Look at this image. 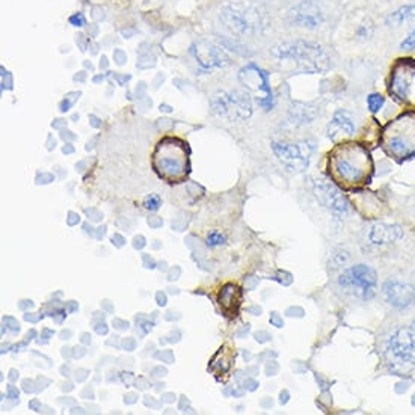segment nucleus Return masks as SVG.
<instances>
[{
	"label": "nucleus",
	"mask_w": 415,
	"mask_h": 415,
	"mask_svg": "<svg viewBox=\"0 0 415 415\" xmlns=\"http://www.w3.org/2000/svg\"><path fill=\"white\" fill-rule=\"evenodd\" d=\"M384 103L385 100L381 94H370L369 97H367V106H369L372 112H379L382 106H384Z\"/></svg>",
	"instance_id": "nucleus-20"
},
{
	"label": "nucleus",
	"mask_w": 415,
	"mask_h": 415,
	"mask_svg": "<svg viewBox=\"0 0 415 415\" xmlns=\"http://www.w3.org/2000/svg\"><path fill=\"white\" fill-rule=\"evenodd\" d=\"M343 289L352 292L360 299H372L378 289V275L367 265H356L347 269L338 279Z\"/></svg>",
	"instance_id": "nucleus-8"
},
{
	"label": "nucleus",
	"mask_w": 415,
	"mask_h": 415,
	"mask_svg": "<svg viewBox=\"0 0 415 415\" xmlns=\"http://www.w3.org/2000/svg\"><path fill=\"white\" fill-rule=\"evenodd\" d=\"M403 237V230L398 225H389V223H374L370 227L367 239L374 246H387L396 243Z\"/></svg>",
	"instance_id": "nucleus-17"
},
{
	"label": "nucleus",
	"mask_w": 415,
	"mask_h": 415,
	"mask_svg": "<svg viewBox=\"0 0 415 415\" xmlns=\"http://www.w3.org/2000/svg\"><path fill=\"white\" fill-rule=\"evenodd\" d=\"M402 49L414 50L415 49V29L402 41Z\"/></svg>",
	"instance_id": "nucleus-24"
},
{
	"label": "nucleus",
	"mask_w": 415,
	"mask_h": 415,
	"mask_svg": "<svg viewBox=\"0 0 415 415\" xmlns=\"http://www.w3.org/2000/svg\"><path fill=\"white\" fill-rule=\"evenodd\" d=\"M214 106L221 115H228L231 118H246L251 115V103L248 95L241 92L222 94L214 100Z\"/></svg>",
	"instance_id": "nucleus-12"
},
{
	"label": "nucleus",
	"mask_w": 415,
	"mask_h": 415,
	"mask_svg": "<svg viewBox=\"0 0 415 415\" xmlns=\"http://www.w3.org/2000/svg\"><path fill=\"white\" fill-rule=\"evenodd\" d=\"M68 21H70V25L74 28H83L86 25V19L82 12H76L74 15H71Z\"/></svg>",
	"instance_id": "nucleus-23"
},
{
	"label": "nucleus",
	"mask_w": 415,
	"mask_h": 415,
	"mask_svg": "<svg viewBox=\"0 0 415 415\" xmlns=\"http://www.w3.org/2000/svg\"><path fill=\"white\" fill-rule=\"evenodd\" d=\"M289 21L292 26L316 29L322 25L323 12L313 0H305L289 12Z\"/></svg>",
	"instance_id": "nucleus-11"
},
{
	"label": "nucleus",
	"mask_w": 415,
	"mask_h": 415,
	"mask_svg": "<svg viewBox=\"0 0 415 415\" xmlns=\"http://www.w3.org/2000/svg\"><path fill=\"white\" fill-rule=\"evenodd\" d=\"M328 174L343 190H358L367 186L373 175L372 156L361 143L341 142L328 156Z\"/></svg>",
	"instance_id": "nucleus-1"
},
{
	"label": "nucleus",
	"mask_w": 415,
	"mask_h": 415,
	"mask_svg": "<svg viewBox=\"0 0 415 415\" xmlns=\"http://www.w3.org/2000/svg\"><path fill=\"white\" fill-rule=\"evenodd\" d=\"M274 151L290 171H304L308 166L311 147L308 142L298 143H279L274 142Z\"/></svg>",
	"instance_id": "nucleus-9"
},
{
	"label": "nucleus",
	"mask_w": 415,
	"mask_h": 415,
	"mask_svg": "<svg viewBox=\"0 0 415 415\" xmlns=\"http://www.w3.org/2000/svg\"><path fill=\"white\" fill-rule=\"evenodd\" d=\"M225 236H222L221 233H218V231H212V233H209V236H207V245L209 246H218V245H222L225 243Z\"/></svg>",
	"instance_id": "nucleus-22"
},
{
	"label": "nucleus",
	"mask_w": 415,
	"mask_h": 415,
	"mask_svg": "<svg viewBox=\"0 0 415 415\" xmlns=\"http://www.w3.org/2000/svg\"><path fill=\"white\" fill-rule=\"evenodd\" d=\"M389 94L403 106L415 108V61L401 59L391 70Z\"/></svg>",
	"instance_id": "nucleus-7"
},
{
	"label": "nucleus",
	"mask_w": 415,
	"mask_h": 415,
	"mask_svg": "<svg viewBox=\"0 0 415 415\" xmlns=\"http://www.w3.org/2000/svg\"><path fill=\"white\" fill-rule=\"evenodd\" d=\"M272 53L278 59H290L296 62V65L311 70L323 71L330 67V58L322 45L308 41H290L281 43L274 47Z\"/></svg>",
	"instance_id": "nucleus-4"
},
{
	"label": "nucleus",
	"mask_w": 415,
	"mask_h": 415,
	"mask_svg": "<svg viewBox=\"0 0 415 415\" xmlns=\"http://www.w3.org/2000/svg\"><path fill=\"white\" fill-rule=\"evenodd\" d=\"M234 360H236V352L228 345H225L222 346L216 352V355L213 356L209 369L216 374V376H222V374H227L231 370Z\"/></svg>",
	"instance_id": "nucleus-18"
},
{
	"label": "nucleus",
	"mask_w": 415,
	"mask_h": 415,
	"mask_svg": "<svg viewBox=\"0 0 415 415\" xmlns=\"http://www.w3.org/2000/svg\"><path fill=\"white\" fill-rule=\"evenodd\" d=\"M241 82L257 97V100H260L261 105H265L272 97L267 83V76L259 67L252 65V63L246 65L241 71Z\"/></svg>",
	"instance_id": "nucleus-13"
},
{
	"label": "nucleus",
	"mask_w": 415,
	"mask_h": 415,
	"mask_svg": "<svg viewBox=\"0 0 415 415\" xmlns=\"http://www.w3.org/2000/svg\"><path fill=\"white\" fill-rule=\"evenodd\" d=\"M384 296L393 308L408 310L415 305V287L398 279H388L384 284Z\"/></svg>",
	"instance_id": "nucleus-10"
},
{
	"label": "nucleus",
	"mask_w": 415,
	"mask_h": 415,
	"mask_svg": "<svg viewBox=\"0 0 415 415\" xmlns=\"http://www.w3.org/2000/svg\"><path fill=\"white\" fill-rule=\"evenodd\" d=\"M151 165L159 179L171 185L186 181L190 174V148L180 138L166 136L157 142Z\"/></svg>",
	"instance_id": "nucleus-2"
},
{
	"label": "nucleus",
	"mask_w": 415,
	"mask_h": 415,
	"mask_svg": "<svg viewBox=\"0 0 415 415\" xmlns=\"http://www.w3.org/2000/svg\"><path fill=\"white\" fill-rule=\"evenodd\" d=\"M356 125L352 115L347 110H338L335 112L332 121L328 125V136L335 143L345 142L346 139L352 138L355 134Z\"/></svg>",
	"instance_id": "nucleus-15"
},
{
	"label": "nucleus",
	"mask_w": 415,
	"mask_h": 415,
	"mask_svg": "<svg viewBox=\"0 0 415 415\" xmlns=\"http://www.w3.org/2000/svg\"><path fill=\"white\" fill-rule=\"evenodd\" d=\"M192 53L195 56L196 62L204 68H214V67H222L227 63V56L222 52L219 45L213 44L210 41L201 39L192 45Z\"/></svg>",
	"instance_id": "nucleus-14"
},
{
	"label": "nucleus",
	"mask_w": 415,
	"mask_h": 415,
	"mask_svg": "<svg viewBox=\"0 0 415 415\" xmlns=\"http://www.w3.org/2000/svg\"><path fill=\"white\" fill-rule=\"evenodd\" d=\"M415 19V6H403L401 10L391 12L387 17V25L398 28L405 25V23L412 21Z\"/></svg>",
	"instance_id": "nucleus-19"
},
{
	"label": "nucleus",
	"mask_w": 415,
	"mask_h": 415,
	"mask_svg": "<svg viewBox=\"0 0 415 415\" xmlns=\"http://www.w3.org/2000/svg\"><path fill=\"white\" fill-rule=\"evenodd\" d=\"M221 20L233 34L239 35L260 34L265 28L260 11L243 5H227L221 11Z\"/></svg>",
	"instance_id": "nucleus-6"
},
{
	"label": "nucleus",
	"mask_w": 415,
	"mask_h": 415,
	"mask_svg": "<svg viewBox=\"0 0 415 415\" xmlns=\"http://www.w3.org/2000/svg\"><path fill=\"white\" fill-rule=\"evenodd\" d=\"M387 361L398 372L415 369V322L391 334L385 347Z\"/></svg>",
	"instance_id": "nucleus-5"
},
{
	"label": "nucleus",
	"mask_w": 415,
	"mask_h": 415,
	"mask_svg": "<svg viewBox=\"0 0 415 415\" xmlns=\"http://www.w3.org/2000/svg\"><path fill=\"white\" fill-rule=\"evenodd\" d=\"M381 145L396 161L415 157V112L409 110L389 121L381 133Z\"/></svg>",
	"instance_id": "nucleus-3"
},
{
	"label": "nucleus",
	"mask_w": 415,
	"mask_h": 415,
	"mask_svg": "<svg viewBox=\"0 0 415 415\" xmlns=\"http://www.w3.org/2000/svg\"><path fill=\"white\" fill-rule=\"evenodd\" d=\"M242 289L234 283H227L218 292V305L227 317H237L242 305Z\"/></svg>",
	"instance_id": "nucleus-16"
},
{
	"label": "nucleus",
	"mask_w": 415,
	"mask_h": 415,
	"mask_svg": "<svg viewBox=\"0 0 415 415\" xmlns=\"http://www.w3.org/2000/svg\"><path fill=\"white\" fill-rule=\"evenodd\" d=\"M161 205H162V199L156 194H151L145 199H143V207H145V209L150 212H156Z\"/></svg>",
	"instance_id": "nucleus-21"
}]
</instances>
